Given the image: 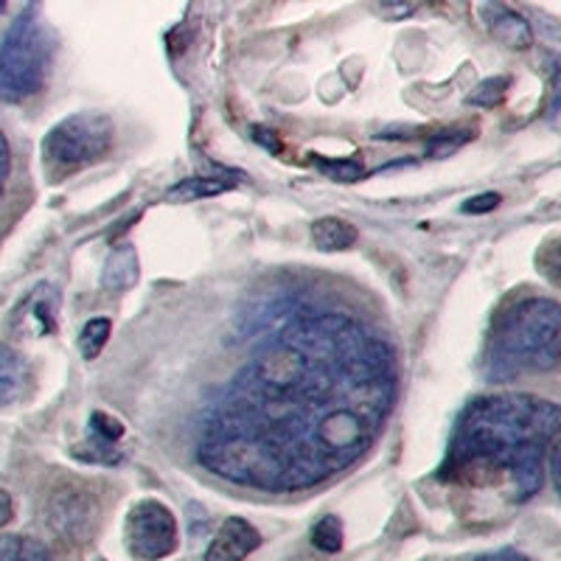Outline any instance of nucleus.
Here are the masks:
<instances>
[{
	"label": "nucleus",
	"instance_id": "obj_21",
	"mask_svg": "<svg viewBox=\"0 0 561 561\" xmlns=\"http://www.w3.org/2000/svg\"><path fill=\"white\" fill-rule=\"evenodd\" d=\"M325 174H332L340 183H354V180L363 178V163L357 160H345V163H320Z\"/></svg>",
	"mask_w": 561,
	"mask_h": 561
},
{
	"label": "nucleus",
	"instance_id": "obj_5",
	"mask_svg": "<svg viewBox=\"0 0 561 561\" xmlns=\"http://www.w3.org/2000/svg\"><path fill=\"white\" fill-rule=\"evenodd\" d=\"M115 127L102 113H77L62 118L43 140V169L51 183L102 160L113 147Z\"/></svg>",
	"mask_w": 561,
	"mask_h": 561
},
{
	"label": "nucleus",
	"instance_id": "obj_15",
	"mask_svg": "<svg viewBox=\"0 0 561 561\" xmlns=\"http://www.w3.org/2000/svg\"><path fill=\"white\" fill-rule=\"evenodd\" d=\"M237 183V180H225V178H194L185 180V183L174 185L172 192H169V199H199V197H214V194L228 192L230 185Z\"/></svg>",
	"mask_w": 561,
	"mask_h": 561
},
{
	"label": "nucleus",
	"instance_id": "obj_2",
	"mask_svg": "<svg viewBox=\"0 0 561 561\" xmlns=\"http://www.w3.org/2000/svg\"><path fill=\"white\" fill-rule=\"evenodd\" d=\"M559 435V408L528 393L485 396L469 404L449 453L453 478L478 483L480 474L511 472L528 449L550 447Z\"/></svg>",
	"mask_w": 561,
	"mask_h": 561
},
{
	"label": "nucleus",
	"instance_id": "obj_6",
	"mask_svg": "<svg viewBox=\"0 0 561 561\" xmlns=\"http://www.w3.org/2000/svg\"><path fill=\"white\" fill-rule=\"evenodd\" d=\"M99 517H102L99 497L84 480L59 478L48 491L45 519L65 542H88L90 536L96 534Z\"/></svg>",
	"mask_w": 561,
	"mask_h": 561
},
{
	"label": "nucleus",
	"instance_id": "obj_3",
	"mask_svg": "<svg viewBox=\"0 0 561 561\" xmlns=\"http://www.w3.org/2000/svg\"><path fill=\"white\" fill-rule=\"evenodd\" d=\"M561 309L550 298L519 300L500 320L491 345L489 374L494 379H511L530 370H550L559 365Z\"/></svg>",
	"mask_w": 561,
	"mask_h": 561
},
{
	"label": "nucleus",
	"instance_id": "obj_24",
	"mask_svg": "<svg viewBox=\"0 0 561 561\" xmlns=\"http://www.w3.org/2000/svg\"><path fill=\"white\" fill-rule=\"evenodd\" d=\"M14 517V503L7 489H0V528H7Z\"/></svg>",
	"mask_w": 561,
	"mask_h": 561
},
{
	"label": "nucleus",
	"instance_id": "obj_8",
	"mask_svg": "<svg viewBox=\"0 0 561 561\" xmlns=\"http://www.w3.org/2000/svg\"><path fill=\"white\" fill-rule=\"evenodd\" d=\"M262 545V534L242 517L225 519L217 536L210 539L203 561H242Z\"/></svg>",
	"mask_w": 561,
	"mask_h": 561
},
{
	"label": "nucleus",
	"instance_id": "obj_11",
	"mask_svg": "<svg viewBox=\"0 0 561 561\" xmlns=\"http://www.w3.org/2000/svg\"><path fill=\"white\" fill-rule=\"evenodd\" d=\"M28 382L26 359L12 345L0 343V408H9L23 396Z\"/></svg>",
	"mask_w": 561,
	"mask_h": 561
},
{
	"label": "nucleus",
	"instance_id": "obj_25",
	"mask_svg": "<svg viewBox=\"0 0 561 561\" xmlns=\"http://www.w3.org/2000/svg\"><path fill=\"white\" fill-rule=\"evenodd\" d=\"M478 561H528V556L519 553V550H514V548H505V550H497V553L480 556Z\"/></svg>",
	"mask_w": 561,
	"mask_h": 561
},
{
	"label": "nucleus",
	"instance_id": "obj_19",
	"mask_svg": "<svg viewBox=\"0 0 561 561\" xmlns=\"http://www.w3.org/2000/svg\"><path fill=\"white\" fill-rule=\"evenodd\" d=\"M73 458L84 460V463H104V466H113L122 460V453L115 449V444L102 438H93L90 444H79L73 447Z\"/></svg>",
	"mask_w": 561,
	"mask_h": 561
},
{
	"label": "nucleus",
	"instance_id": "obj_4",
	"mask_svg": "<svg viewBox=\"0 0 561 561\" xmlns=\"http://www.w3.org/2000/svg\"><path fill=\"white\" fill-rule=\"evenodd\" d=\"M48 59L51 34L39 18V9L28 7L0 37V99L14 104L39 93Z\"/></svg>",
	"mask_w": 561,
	"mask_h": 561
},
{
	"label": "nucleus",
	"instance_id": "obj_1",
	"mask_svg": "<svg viewBox=\"0 0 561 561\" xmlns=\"http://www.w3.org/2000/svg\"><path fill=\"white\" fill-rule=\"evenodd\" d=\"M396 399L393 351L340 312L270 334L205 413L197 458L259 491H300L357 463Z\"/></svg>",
	"mask_w": 561,
	"mask_h": 561
},
{
	"label": "nucleus",
	"instance_id": "obj_13",
	"mask_svg": "<svg viewBox=\"0 0 561 561\" xmlns=\"http://www.w3.org/2000/svg\"><path fill=\"white\" fill-rule=\"evenodd\" d=\"M312 242L320 253H337L357 242V228L340 217H323L312 225Z\"/></svg>",
	"mask_w": 561,
	"mask_h": 561
},
{
	"label": "nucleus",
	"instance_id": "obj_10",
	"mask_svg": "<svg viewBox=\"0 0 561 561\" xmlns=\"http://www.w3.org/2000/svg\"><path fill=\"white\" fill-rule=\"evenodd\" d=\"M480 12L485 14V23H489V32L494 34V39L511 48V51H525L534 45V34L530 26L525 23L523 14L511 12L505 7H483Z\"/></svg>",
	"mask_w": 561,
	"mask_h": 561
},
{
	"label": "nucleus",
	"instance_id": "obj_17",
	"mask_svg": "<svg viewBox=\"0 0 561 561\" xmlns=\"http://www.w3.org/2000/svg\"><path fill=\"white\" fill-rule=\"evenodd\" d=\"M343 523H340V517H323L314 523L312 528V545L318 550H323V553H340L343 550Z\"/></svg>",
	"mask_w": 561,
	"mask_h": 561
},
{
	"label": "nucleus",
	"instance_id": "obj_27",
	"mask_svg": "<svg viewBox=\"0 0 561 561\" xmlns=\"http://www.w3.org/2000/svg\"><path fill=\"white\" fill-rule=\"evenodd\" d=\"M3 12H7V3H0V14H3Z\"/></svg>",
	"mask_w": 561,
	"mask_h": 561
},
{
	"label": "nucleus",
	"instance_id": "obj_18",
	"mask_svg": "<svg viewBox=\"0 0 561 561\" xmlns=\"http://www.w3.org/2000/svg\"><path fill=\"white\" fill-rule=\"evenodd\" d=\"M508 88H511L508 77H491V79H485V82H480L478 90H472L466 102L474 104V107H494V104L503 102L505 93H508Z\"/></svg>",
	"mask_w": 561,
	"mask_h": 561
},
{
	"label": "nucleus",
	"instance_id": "obj_14",
	"mask_svg": "<svg viewBox=\"0 0 561 561\" xmlns=\"http://www.w3.org/2000/svg\"><path fill=\"white\" fill-rule=\"evenodd\" d=\"M0 561H51V556L37 539L0 536Z\"/></svg>",
	"mask_w": 561,
	"mask_h": 561
},
{
	"label": "nucleus",
	"instance_id": "obj_16",
	"mask_svg": "<svg viewBox=\"0 0 561 561\" xmlns=\"http://www.w3.org/2000/svg\"><path fill=\"white\" fill-rule=\"evenodd\" d=\"M110 329H113V323L107 318H93L84 323L82 334H79V351H82V357L88 363H93L102 354V348L107 345Z\"/></svg>",
	"mask_w": 561,
	"mask_h": 561
},
{
	"label": "nucleus",
	"instance_id": "obj_20",
	"mask_svg": "<svg viewBox=\"0 0 561 561\" xmlns=\"http://www.w3.org/2000/svg\"><path fill=\"white\" fill-rule=\"evenodd\" d=\"M90 430H93V438L110 440V444H115V440L124 435L122 421L113 419V415H107V413H102V410H96V413L90 415Z\"/></svg>",
	"mask_w": 561,
	"mask_h": 561
},
{
	"label": "nucleus",
	"instance_id": "obj_23",
	"mask_svg": "<svg viewBox=\"0 0 561 561\" xmlns=\"http://www.w3.org/2000/svg\"><path fill=\"white\" fill-rule=\"evenodd\" d=\"M9 144L7 138H3V133H0V199H3V188H7V178H9Z\"/></svg>",
	"mask_w": 561,
	"mask_h": 561
},
{
	"label": "nucleus",
	"instance_id": "obj_12",
	"mask_svg": "<svg viewBox=\"0 0 561 561\" xmlns=\"http://www.w3.org/2000/svg\"><path fill=\"white\" fill-rule=\"evenodd\" d=\"M138 280V255L133 244H122L110 253L102 273V287L110 293H124Z\"/></svg>",
	"mask_w": 561,
	"mask_h": 561
},
{
	"label": "nucleus",
	"instance_id": "obj_22",
	"mask_svg": "<svg viewBox=\"0 0 561 561\" xmlns=\"http://www.w3.org/2000/svg\"><path fill=\"white\" fill-rule=\"evenodd\" d=\"M500 205V194L489 192V194H478V197L466 199L463 203V214H489Z\"/></svg>",
	"mask_w": 561,
	"mask_h": 561
},
{
	"label": "nucleus",
	"instance_id": "obj_9",
	"mask_svg": "<svg viewBox=\"0 0 561 561\" xmlns=\"http://www.w3.org/2000/svg\"><path fill=\"white\" fill-rule=\"evenodd\" d=\"M57 307L59 295L54 293V287L39 284V287L18 307V312H14L12 318V329L14 332H32L37 334V337L51 334L54 329H57Z\"/></svg>",
	"mask_w": 561,
	"mask_h": 561
},
{
	"label": "nucleus",
	"instance_id": "obj_7",
	"mask_svg": "<svg viewBox=\"0 0 561 561\" xmlns=\"http://www.w3.org/2000/svg\"><path fill=\"white\" fill-rule=\"evenodd\" d=\"M127 550L140 561H160L178 550V519L160 500H140L124 525Z\"/></svg>",
	"mask_w": 561,
	"mask_h": 561
},
{
	"label": "nucleus",
	"instance_id": "obj_26",
	"mask_svg": "<svg viewBox=\"0 0 561 561\" xmlns=\"http://www.w3.org/2000/svg\"><path fill=\"white\" fill-rule=\"evenodd\" d=\"M382 12L385 14H410V12H413V9H410V7H399V9H382Z\"/></svg>",
	"mask_w": 561,
	"mask_h": 561
}]
</instances>
